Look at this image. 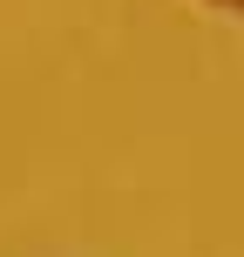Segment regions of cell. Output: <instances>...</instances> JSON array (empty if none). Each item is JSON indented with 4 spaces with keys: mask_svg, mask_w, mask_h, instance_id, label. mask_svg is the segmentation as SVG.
Wrapping results in <instances>:
<instances>
[{
    "mask_svg": "<svg viewBox=\"0 0 244 257\" xmlns=\"http://www.w3.org/2000/svg\"><path fill=\"white\" fill-rule=\"evenodd\" d=\"M224 7H244V0H224Z\"/></svg>",
    "mask_w": 244,
    "mask_h": 257,
    "instance_id": "cell-1",
    "label": "cell"
}]
</instances>
